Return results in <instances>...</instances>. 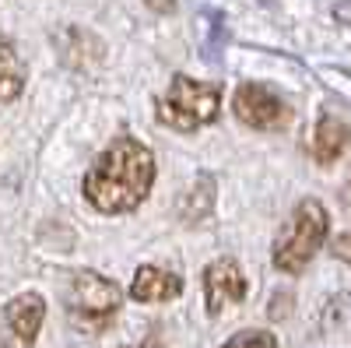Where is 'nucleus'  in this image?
Returning a JSON list of instances; mask_svg holds the SVG:
<instances>
[{
	"label": "nucleus",
	"instance_id": "nucleus-1",
	"mask_svg": "<svg viewBox=\"0 0 351 348\" xmlns=\"http://www.w3.org/2000/svg\"><path fill=\"white\" fill-rule=\"evenodd\" d=\"M155 183V155L134 137H116L84 172V197L102 215H127Z\"/></svg>",
	"mask_w": 351,
	"mask_h": 348
},
{
	"label": "nucleus",
	"instance_id": "nucleus-2",
	"mask_svg": "<svg viewBox=\"0 0 351 348\" xmlns=\"http://www.w3.org/2000/svg\"><path fill=\"white\" fill-rule=\"evenodd\" d=\"M330 232V215L319 205L316 197H306L295 205V211L288 215V222L281 225L278 240H274V268L285 275H302L309 268V260L319 253V246L327 243Z\"/></svg>",
	"mask_w": 351,
	"mask_h": 348
},
{
	"label": "nucleus",
	"instance_id": "nucleus-3",
	"mask_svg": "<svg viewBox=\"0 0 351 348\" xmlns=\"http://www.w3.org/2000/svg\"><path fill=\"white\" fill-rule=\"evenodd\" d=\"M221 109V89L211 81H193L186 74H176L165 95L158 99V120L180 134H193L200 127L215 124Z\"/></svg>",
	"mask_w": 351,
	"mask_h": 348
},
{
	"label": "nucleus",
	"instance_id": "nucleus-4",
	"mask_svg": "<svg viewBox=\"0 0 351 348\" xmlns=\"http://www.w3.org/2000/svg\"><path fill=\"white\" fill-rule=\"evenodd\" d=\"M120 303H123L120 285L95 275V271H77L71 278L67 313H71V321L77 324V331H102L116 316Z\"/></svg>",
	"mask_w": 351,
	"mask_h": 348
},
{
	"label": "nucleus",
	"instance_id": "nucleus-5",
	"mask_svg": "<svg viewBox=\"0 0 351 348\" xmlns=\"http://www.w3.org/2000/svg\"><path fill=\"white\" fill-rule=\"evenodd\" d=\"M232 109H236V116L253 130H285L291 124V106L271 89V84H260V81L239 84L236 99H232Z\"/></svg>",
	"mask_w": 351,
	"mask_h": 348
},
{
	"label": "nucleus",
	"instance_id": "nucleus-6",
	"mask_svg": "<svg viewBox=\"0 0 351 348\" xmlns=\"http://www.w3.org/2000/svg\"><path fill=\"white\" fill-rule=\"evenodd\" d=\"M204 299H208V313H225L236 310L246 299V275L239 268V260L232 257H218L204 271Z\"/></svg>",
	"mask_w": 351,
	"mask_h": 348
},
{
	"label": "nucleus",
	"instance_id": "nucleus-7",
	"mask_svg": "<svg viewBox=\"0 0 351 348\" xmlns=\"http://www.w3.org/2000/svg\"><path fill=\"white\" fill-rule=\"evenodd\" d=\"M4 321L11 338L18 341V348H32V341L39 338V327L46 321V303L39 292H21L4 306Z\"/></svg>",
	"mask_w": 351,
	"mask_h": 348
},
{
	"label": "nucleus",
	"instance_id": "nucleus-8",
	"mask_svg": "<svg viewBox=\"0 0 351 348\" xmlns=\"http://www.w3.org/2000/svg\"><path fill=\"white\" fill-rule=\"evenodd\" d=\"M309 148H313V159L319 165L337 162L351 148V124L341 120V116H334V113H324V116H319V124H316V130H313Z\"/></svg>",
	"mask_w": 351,
	"mask_h": 348
},
{
	"label": "nucleus",
	"instance_id": "nucleus-9",
	"mask_svg": "<svg viewBox=\"0 0 351 348\" xmlns=\"http://www.w3.org/2000/svg\"><path fill=\"white\" fill-rule=\"evenodd\" d=\"M180 292H183V278L165 271V268H155V264L137 268V275L130 281V296L137 303H169Z\"/></svg>",
	"mask_w": 351,
	"mask_h": 348
},
{
	"label": "nucleus",
	"instance_id": "nucleus-10",
	"mask_svg": "<svg viewBox=\"0 0 351 348\" xmlns=\"http://www.w3.org/2000/svg\"><path fill=\"white\" fill-rule=\"evenodd\" d=\"M25 89V64L11 39L0 36V106L14 102Z\"/></svg>",
	"mask_w": 351,
	"mask_h": 348
},
{
	"label": "nucleus",
	"instance_id": "nucleus-11",
	"mask_svg": "<svg viewBox=\"0 0 351 348\" xmlns=\"http://www.w3.org/2000/svg\"><path fill=\"white\" fill-rule=\"evenodd\" d=\"M221 348H278V338L271 331H239L236 338H228Z\"/></svg>",
	"mask_w": 351,
	"mask_h": 348
},
{
	"label": "nucleus",
	"instance_id": "nucleus-12",
	"mask_svg": "<svg viewBox=\"0 0 351 348\" xmlns=\"http://www.w3.org/2000/svg\"><path fill=\"white\" fill-rule=\"evenodd\" d=\"M334 257H337V260H344V264H351V232L337 236V243H334Z\"/></svg>",
	"mask_w": 351,
	"mask_h": 348
},
{
	"label": "nucleus",
	"instance_id": "nucleus-13",
	"mask_svg": "<svg viewBox=\"0 0 351 348\" xmlns=\"http://www.w3.org/2000/svg\"><path fill=\"white\" fill-rule=\"evenodd\" d=\"M144 4H148L155 14H169V11L176 8V0H144Z\"/></svg>",
	"mask_w": 351,
	"mask_h": 348
}]
</instances>
